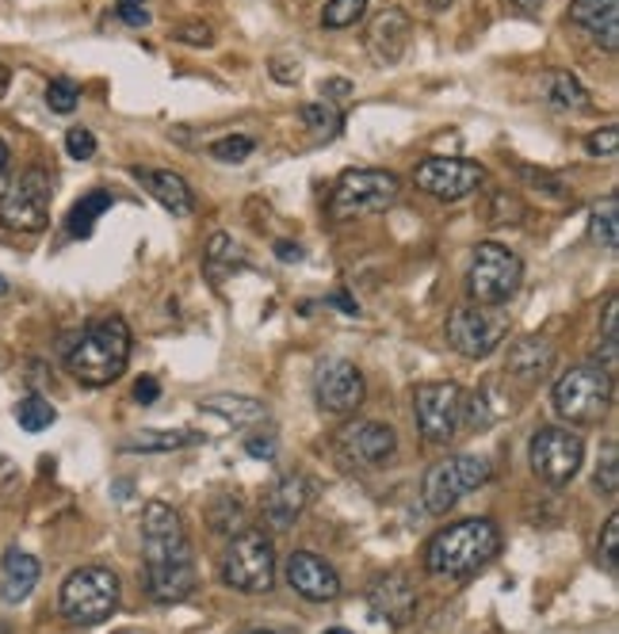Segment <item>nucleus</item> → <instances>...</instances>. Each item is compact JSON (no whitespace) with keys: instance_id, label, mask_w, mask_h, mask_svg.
I'll use <instances>...</instances> for the list:
<instances>
[{"instance_id":"f257e3e1","label":"nucleus","mask_w":619,"mask_h":634,"mask_svg":"<svg viewBox=\"0 0 619 634\" xmlns=\"http://www.w3.org/2000/svg\"><path fill=\"white\" fill-rule=\"evenodd\" d=\"M142 555H146V585L157 604H180L196 589V561L184 535V520L165 501L142 509Z\"/></svg>"},{"instance_id":"f03ea898","label":"nucleus","mask_w":619,"mask_h":634,"mask_svg":"<svg viewBox=\"0 0 619 634\" xmlns=\"http://www.w3.org/2000/svg\"><path fill=\"white\" fill-rule=\"evenodd\" d=\"M497 550H501V532H497L494 520H460V524L444 527L429 540L424 569L436 577H466L489 566Z\"/></svg>"},{"instance_id":"7ed1b4c3","label":"nucleus","mask_w":619,"mask_h":634,"mask_svg":"<svg viewBox=\"0 0 619 634\" xmlns=\"http://www.w3.org/2000/svg\"><path fill=\"white\" fill-rule=\"evenodd\" d=\"M126 364H131V329L115 314L92 321L66 356L69 375L85 387H111Z\"/></svg>"},{"instance_id":"20e7f679","label":"nucleus","mask_w":619,"mask_h":634,"mask_svg":"<svg viewBox=\"0 0 619 634\" xmlns=\"http://www.w3.org/2000/svg\"><path fill=\"white\" fill-rule=\"evenodd\" d=\"M398 196H401V183L387 168H349V173H341V180L333 183L329 214H333L336 222L360 219V214H379L398 203Z\"/></svg>"},{"instance_id":"39448f33","label":"nucleus","mask_w":619,"mask_h":634,"mask_svg":"<svg viewBox=\"0 0 619 634\" xmlns=\"http://www.w3.org/2000/svg\"><path fill=\"white\" fill-rule=\"evenodd\" d=\"M62 615L77 627H96V623L111 620L119 608V577L108 566H85L66 577L62 585Z\"/></svg>"},{"instance_id":"423d86ee","label":"nucleus","mask_w":619,"mask_h":634,"mask_svg":"<svg viewBox=\"0 0 619 634\" xmlns=\"http://www.w3.org/2000/svg\"><path fill=\"white\" fill-rule=\"evenodd\" d=\"M222 581L248 597L272 592L276 585V547L264 532L245 527L241 535H233L226 555H222Z\"/></svg>"},{"instance_id":"0eeeda50","label":"nucleus","mask_w":619,"mask_h":634,"mask_svg":"<svg viewBox=\"0 0 619 634\" xmlns=\"http://www.w3.org/2000/svg\"><path fill=\"white\" fill-rule=\"evenodd\" d=\"M612 405V371L600 364H577L554 382V409L570 424H593Z\"/></svg>"},{"instance_id":"6e6552de","label":"nucleus","mask_w":619,"mask_h":634,"mask_svg":"<svg viewBox=\"0 0 619 634\" xmlns=\"http://www.w3.org/2000/svg\"><path fill=\"white\" fill-rule=\"evenodd\" d=\"M520 279H524V264L512 248L497 245V241H482L474 248L471 271H466V291L478 307H501L517 294Z\"/></svg>"},{"instance_id":"1a4fd4ad","label":"nucleus","mask_w":619,"mask_h":634,"mask_svg":"<svg viewBox=\"0 0 619 634\" xmlns=\"http://www.w3.org/2000/svg\"><path fill=\"white\" fill-rule=\"evenodd\" d=\"M0 226L20 234H38L51 226V176L43 168H27L0 191Z\"/></svg>"},{"instance_id":"9d476101","label":"nucleus","mask_w":619,"mask_h":634,"mask_svg":"<svg viewBox=\"0 0 619 634\" xmlns=\"http://www.w3.org/2000/svg\"><path fill=\"white\" fill-rule=\"evenodd\" d=\"M489 481V463L478 459V455H452V459L436 463V467L424 475L421 497H424V509L432 516H444L447 509L460 504V497L474 493L478 486Z\"/></svg>"},{"instance_id":"9b49d317","label":"nucleus","mask_w":619,"mask_h":634,"mask_svg":"<svg viewBox=\"0 0 619 634\" xmlns=\"http://www.w3.org/2000/svg\"><path fill=\"white\" fill-rule=\"evenodd\" d=\"M509 336V314L501 307H460L447 318V344L466 359H486Z\"/></svg>"},{"instance_id":"f8f14e48","label":"nucleus","mask_w":619,"mask_h":634,"mask_svg":"<svg viewBox=\"0 0 619 634\" xmlns=\"http://www.w3.org/2000/svg\"><path fill=\"white\" fill-rule=\"evenodd\" d=\"M585 444L577 432L570 429H540L532 436V470L546 486H570L582 470Z\"/></svg>"},{"instance_id":"ddd939ff","label":"nucleus","mask_w":619,"mask_h":634,"mask_svg":"<svg viewBox=\"0 0 619 634\" xmlns=\"http://www.w3.org/2000/svg\"><path fill=\"white\" fill-rule=\"evenodd\" d=\"M413 416L429 444H447L463 421V390L455 382H424L413 394Z\"/></svg>"},{"instance_id":"4468645a","label":"nucleus","mask_w":619,"mask_h":634,"mask_svg":"<svg viewBox=\"0 0 619 634\" xmlns=\"http://www.w3.org/2000/svg\"><path fill=\"white\" fill-rule=\"evenodd\" d=\"M417 188L432 199H444V203H460L471 191L482 188L486 180V168L478 160H466V157H429L417 165L413 173Z\"/></svg>"},{"instance_id":"2eb2a0df","label":"nucleus","mask_w":619,"mask_h":634,"mask_svg":"<svg viewBox=\"0 0 619 634\" xmlns=\"http://www.w3.org/2000/svg\"><path fill=\"white\" fill-rule=\"evenodd\" d=\"M313 398L325 413H352L364 401V375L349 359H329L313 379Z\"/></svg>"},{"instance_id":"dca6fc26","label":"nucleus","mask_w":619,"mask_h":634,"mask_svg":"<svg viewBox=\"0 0 619 634\" xmlns=\"http://www.w3.org/2000/svg\"><path fill=\"white\" fill-rule=\"evenodd\" d=\"M287 585L310 604H325V600L341 597V577L325 558L310 555V550H295L287 558Z\"/></svg>"},{"instance_id":"f3484780","label":"nucleus","mask_w":619,"mask_h":634,"mask_svg":"<svg viewBox=\"0 0 619 634\" xmlns=\"http://www.w3.org/2000/svg\"><path fill=\"white\" fill-rule=\"evenodd\" d=\"M394 447H398V436H394L390 424H379V421H360L341 432V452L349 455L356 467H383L394 455Z\"/></svg>"},{"instance_id":"a211bd4d","label":"nucleus","mask_w":619,"mask_h":634,"mask_svg":"<svg viewBox=\"0 0 619 634\" xmlns=\"http://www.w3.org/2000/svg\"><path fill=\"white\" fill-rule=\"evenodd\" d=\"M417 612V589L406 574H387L372 585V615L390 627H406Z\"/></svg>"},{"instance_id":"6ab92c4d","label":"nucleus","mask_w":619,"mask_h":634,"mask_svg":"<svg viewBox=\"0 0 619 634\" xmlns=\"http://www.w3.org/2000/svg\"><path fill=\"white\" fill-rule=\"evenodd\" d=\"M570 20L582 31H589L608 54L619 51V0H574Z\"/></svg>"},{"instance_id":"aec40b11","label":"nucleus","mask_w":619,"mask_h":634,"mask_svg":"<svg viewBox=\"0 0 619 634\" xmlns=\"http://www.w3.org/2000/svg\"><path fill=\"white\" fill-rule=\"evenodd\" d=\"M134 176L146 183L150 196H154L165 211H173V214L196 211V196H191L188 180H184L180 173H173V168H134Z\"/></svg>"},{"instance_id":"412c9836","label":"nucleus","mask_w":619,"mask_h":634,"mask_svg":"<svg viewBox=\"0 0 619 634\" xmlns=\"http://www.w3.org/2000/svg\"><path fill=\"white\" fill-rule=\"evenodd\" d=\"M406 43H409V15L401 12V8H387V12L379 15V20L372 23V51L379 62H394L406 54Z\"/></svg>"},{"instance_id":"4be33fe9","label":"nucleus","mask_w":619,"mask_h":634,"mask_svg":"<svg viewBox=\"0 0 619 634\" xmlns=\"http://www.w3.org/2000/svg\"><path fill=\"white\" fill-rule=\"evenodd\" d=\"M38 558L35 555H23V550H8L4 566H0V592H4L8 604H20L35 592L38 585Z\"/></svg>"},{"instance_id":"5701e85b","label":"nucleus","mask_w":619,"mask_h":634,"mask_svg":"<svg viewBox=\"0 0 619 634\" xmlns=\"http://www.w3.org/2000/svg\"><path fill=\"white\" fill-rule=\"evenodd\" d=\"M307 478H284L276 489H272L268 497H264V516L272 520L276 527H291L295 520L302 516V509H307Z\"/></svg>"},{"instance_id":"b1692460","label":"nucleus","mask_w":619,"mask_h":634,"mask_svg":"<svg viewBox=\"0 0 619 634\" xmlns=\"http://www.w3.org/2000/svg\"><path fill=\"white\" fill-rule=\"evenodd\" d=\"M554 364V348L543 336H524L517 341V348L509 352V375H517L520 382H535L551 371Z\"/></svg>"},{"instance_id":"393cba45","label":"nucleus","mask_w":619,"mask_h":634,"mask_svg":"<svg viewBox=\"0 0 619 634\" xmlns=\"http://www.w3.org/2000/svg\"><path fill=\"white\" fill-rule=\"evenodd\" d=\"M199 409L226 416V421H233V424H256V421L268 416V405H264V401L237 398V394H211V398H203V405H199Z\"/></svg>"},{"instance_id":"a878e982","label":"nucleus","mask_w":619,"mask_h":634,"mask_svg":"<svg viewBox=\"0 0 619 634\" xmlns=\"http://www.w3.org/2000/svg\"><path fill=\"white\" fill-rule=\"evenodd\" d=\"M111 207V191H88V196H80V203H74V211H69L66 219V230L69 237H92L96 222H100V214Z\"/></svg>"},{"instance_id":"bb28decb","label":"nucleus","mask_w":619,"mask_h":634,"mask_svg":"<svg viewBox=\"0 0 619 634\" xmlns=\"http://www.w3.org/2000/svg\"><path fill=\"white\" fill-rule=\"evenodd\" d=\"M546 100H551L559 111H585L589 108V92H585V85L574 74H562V69L546 77Z\"/></svg>"},{"instance_id":"cd10ccee","label":"nucleus","mask_w":619,"mask_h":634,"mask_svg":"<svg viewBox=\"0 0 619 634\" xmlns=\"http://www.w3.org/2000/svg\"><path fill=\"white\" fill-rule=\"evenodd\" d=\"M199 440V432H139L131 444H123V452H180Z\"/></svg>"},{"instance_id":"c85d7f7f","label":"nucleus","mask_w":619,"mask_h":634,"mask_svg":"<svg viewBox=\"0 0 619 634\" xmlns=\"http://www.w3.org/2000/svg\"><path fill=\"white\" fill-rule=\"evenodd\" d=\"M302 123L310 126L318 138H336L344 131V115L336 103H302Z\"/></svg>"},{"instance_id":"c756f323","label":"nucleus","mask_w":619,"mask_h":634,"mask_svg":"<svg viewBox=\"0 0 619 634\" xmlns=\"http://www.w3.org/2000/svg\"><path fill=\"white\" fill-rule=\"evenodd\" d=\"M54 405L46 398H38V394H27L15 405V421H20V429L23 432H43V429H51L54 424Z\"/></svg>"},{"instance_id":"7c9ffc66","label":"nucleus","mask_w":619,"mask_h":634,"mask_svg":"<svg viewBox=\"0 0 619 634\" xmlns=\"http://www.w3.org/2000/svg\"><path fill=\"white\" fill-rule=\"evenodd\" d=\"M364 12H367V0H329V4L321 8V27L344 31L364 20Z\"/></svg>"},{"instance_id":"2f4dec72","label":"nucleus","mask_w":619,"mask_h":634,"mask_svg":"<svg viewBox=\"0 0 619 634\" xmlns=\"http://www.w3.org/2000/svg\"><path fill=\"white\" fill-rule=\"evenodd\" d=\"M593 237H597L608 253H616V245H619V203L616 199H608L605 207L593 211Z\"/></svg>"},{"instance_id":"473e14b6","label":"nucleus","mask_w":619,"mask_h":634,"mask_svg":"<svg viewBox=\"0 0 619 634\" xmlns=\"http://www.w3.org/2000/svg\"><path fill=\"white\" fill-rule=\"evenodd\" d=\"M256 149V142L248 134H230V138H219L211 146V157L214 160H226V165H241L248 154Z\"/></svg>"},{"instance_id":"72a5a7b5","label":"nucleus","mask_w":619,"mask_h":634,"mask_svg":"<svg viewBox=\"0 0 619 634\" xmlns=\"http://www.w3.org/2000/svg\"><path fill=\"white\" fill-rule=\"evenodd\" d=\"M46 103H51V111H58V115H69V111L80 103L77 85H74V80H66V77L51 80V85H46Z\"/></svg>"},{"instance_id":"f704fd0d","label":"nucleus","mask_w":619,"mask_h":634,"mask_svg":"<svg viewBox=\"0 0 619 634\" xmlns=\"http://www.w3.org/2000/svg\"><path fill=\"white\" fill-rule=\"evenodd\" d=\"M597 486L605 489L608 497L619 493V447H616V440H608L605 444V463H600V470H597Z\"/></svg>"},{"instance_id":"c9c22d12","label":"nucleus","mask_w":619,"mask_h":634,"mask_svg":"<svg viewBox=\"0 0 619 634\" xmlns=\"http://www.w3.org/2000/svg\"><path fill=\"white\" fill-rule=\"evenodd\" d=\"M66 154L74 160H88L96 154V134L85 131V126H74V131L66 134Z\"/></svg>"},{"instance_id":"e433bc0d","label":"nucleus","mask_w":619,"mask_h":634,"mask_svg":"<svg viewBox=\"0 0 619 634\" xmlns=\"http://www.w3.org/2000/svg\"><path fill=\"white\" fill-rule=\"evenodd\" d=\"M115 15L126 23V27H146V23L154 20V15H150V8H146V0H119Z\"/></svg>"},{"instance_id":"4c0bfd02","label":"nucleus","mask_w":619,"mask_h":634,"mask_svg":"<svg viewBox=\"0 0 619 634\" xmlns=\"http://www.w3.org/2000/svg\"><path fill=\"white\" fill-rule=\"evenodd\" d=\"M585 146H589V154H593V157H612L616 149H619V131H616V126H605V131H593Z\"/></svg>"},{"instance_id":"58836bf2","label":"nucleus","mask_w":619,"mask_h":634,"mask_svg":"<svg viewBox=\"0 0 619 634\" xmlns=\"http://www.w3.org/2000/svg\"><path fill=\"white\" fill-rule=\"evenodd\" d=\"M616 547H619V516H608L605 540H600V561H605L608 574H616Z\"/></svg>"},{"instance_id":"ea45409f","label":"nucleus","mask_w":619,"mask_h":634,"mask_svg":"<svg viewBox=\"0 0 619 634\" xmlns=\"http://www.w3.org/2000/svg\"><path fill=\"white\" fill-rule=\"evenodd\" d=\"M245 452L253 455V459H272V455H276V440H272V436H248Z\"/></svg>"},{"instance_id":"a19ab883","label":"nucleus","mask_w":619,"mask_h":634,"mask_svg":"<svg viewBox=\"0 0 619 634\" xmlns=\"http://www.w3.org/2000/svg\"><path fill=\"white\" fill-rule=\"evenodd\" d=\"M157 394H161V387H157V379H150V375L139 382V387H134V398H139L142 405H150V401H157Z\"/></svg>"},{"instance_id":"79ce46f5","label":"nucleus","mask_w":619,"mask_h":634,"mask_svg":"<svg viewBox=\"0 0 619 634\" xmlns=\"http://www.w3.org/2000/svg\"><path fill=\"white\" fill-rule=\"evenodd\" d=\"M276 253H279V260H287V264H291V260H302V248H299V245H291V241H279Z\"/></svg>"},{"instance_id":"37998d69","label":"nucleus","mask_w":619,"mask_h":634,"mask_svg":"<svg viewBox=\"0 0 619 634\" xmlns=\"http://www.w3.org/2000/svg\"><path fill=\"white\" fill-rule=\"evenodd\" d=\"M184 38H196L191 46H211V31H207V27H188V31H184Z\"/></svg>"},{"instance_id":"c03bdc74","label":"nucleus","mask_w":619,"mask_h":634,"mask_svg":"<svg viewBox=\"0 0 619 634\" xmlns=\"http://www.w3.org/2000/svg\"><path fill=\"white\" fill-rule=\"evenodd\" d=\"M520 8H524V12H540L543 8V0H517Z\"/></svg>"},{"instance_id":"a18cd8bd","label":"nucleus","mask_w":619,"mask_h":634,"mask_svg":"<svg viewBox=\"0 0 619 634\" xmlns=\"http://www.w3.org/2000/svg\"><path fill=\"white\" fill-rule=\"evenodd\" d=\"M8 165H12V154H8V146H4V142H0V173H4Z\"/></svg>"},{"instance_id":"49530a36","label":"nucleus","mask_w":619,"mask_h":634,"mask_svg":"<svg viewBox=\"0 0 619 634\" xmlns=\"http://www.w3.org/2000/svg\"><path fill=\"white\" fill-rule=\"evenodd\" d=\"M447 4H452V0H429V8H432V12H444Z\"/></svg>"},{"instance_id":"de8ad7c7","label":"nucleus","mask_w":619,"mask_h":634,"mask_svg":"<svg viewBox=\"0 0 619 634\" xmlns=\"http://www.w3.org/2000/svg\"><path fill=\"white\" fill-rule=\"evenodd\" d=\"M8 77H12V74H8V66H4V62H0V92H4V85H8Z\"/></svg>"},{"instance_id":"09e8293b","label":"nucleus","mask_w":619,"mask_h":634,"mask_svg":"<svg viewBox=\"0 0 619 634\" xmlns=\"http://www.w3.org/2000/svg\"><path fill=\"white\" fill-rule=\"evenodd\" d=\"M325 634H352V631H344V627H329Z\"/></svg>"},{"instance_id":"8fccbe9b","label":"nucleus","mask_w":619,"mask_h":634,"mask_svg":"<svg viewBox=\"0 0 619 634\" xmlns=\"http://www.w3.org/2000/svg\"><path fill=\"white\" fill-rule=\"evenodd\" d=\"M0 294H8V279L4 276H0Z\"/></svg>"},{"instance_id":"3c124183","label":"nucleus","mask_w":619,"mask_h":634,"mask_svg":"<svg viewBox=\"0 0 619 634\" xmlns=\"http://www.w3.org/2000/svg\"><path fill=\"white\" fill-rule=\"evenodd\" d=\"M248 634H276V631H248Z\"/></svg>"},{"instance_id":"603ef678","label":"nucleus","mask_w":619,"mask_h":634,"mask_svg":"<svg viewBox=\"0 0 619 634\" xmlns=\"http://www.w3.org/2000/svg\"><path fill=\"white\" fill-rule=\"evenodd\" d=\"M115 634H131V631H115Z\"/></svg>"}]
</instances>
